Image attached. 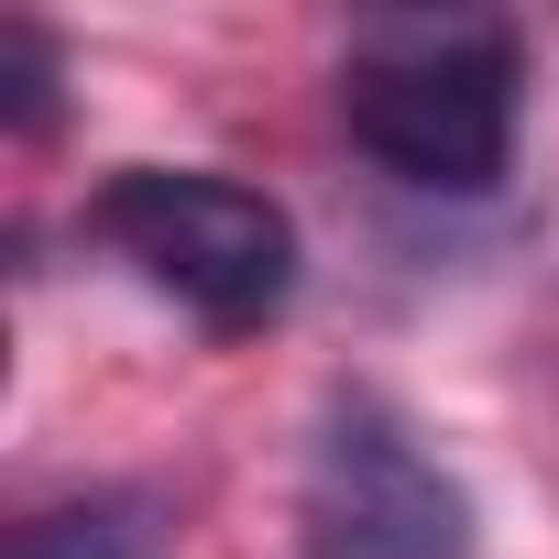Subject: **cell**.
<instances>
[{
  "mask_svg": "<svg viewBox=\"0 0 559 559\" xmlns=\"http://www.w3.org/2000/svg\"><path fill=\"white\" fill-rule=\"evenodd\" d=\"M88 230L143 274L154 297H176L219 341L274 330L286 297H297V219L274 209L263 187L209 176V165H121L99 187Z\"/></svg>",
  "mask_w": 559,
  "mask_h": 559,
  "instance_id": "6da1fadb",
  "label": "cell"
},
{
  "mask_svg": "<svg viewBox=\"0 0 559 559\" xmlns=\"http://www.w3.org/2000/svg\"><path fill=\"white\" fill-rule=\"evenodd\" d=\"M352 143L428 198H483L515 154V45L493 23H406L341 67Z\"/></svg>",
  "mask_w": 559,
  "mask_h": 559,
  "instance_id": "7a4b0ae2",
  "label": "cell"
},
{
  "mask_svg": "<svg viewBox=\"0 0 559 559\" xmlns=\"http://www.w3.org/2000/svg\"><path fill=\"white\" fill-rule=\"evenodd\" d=\"M297 559H472V504L384 395H330L297 493Z\"/></svg>",
  "mask_w": 559,
  "mask_h": 559,
  "instance_id": "3957f363",
  "label": "cell"
},
{
  "mask_svg": "<svg viewBox=\"0 0 559 559\" xmlns=\"http://www.w3.org/2000/svg\"><path fill=\"white\" fill-rule=\"evenodd\" d=\"M12 559H154V493L99 483L78 504H45L12 526Z\"/></svg>",
  "mask_w": 559,
  "mask_h": 559,
  "instance_id": "277c9868",
  "label": "cell"
},
{
  "mask_svg": "<svg viewBox=\"0 0 559 559\" xmlns=\"http://www.w3.org/2000/svg\"><path fill=\"white\" fill-rule=\"evenodd\" d=\"M0 110H12V132L56 121V45L34 23H0Z\"/></svg>",
  "mask_w": 559,
  "mask_h": 559,
  "instance_id": "5b68a950",
  "label": "cell"
}]
</instances>
